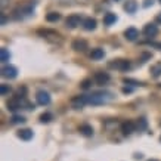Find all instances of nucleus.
<instances>
[{
    "instance_id": "f257e3e1",
    "label": "nucleus",
    "mask_w": 161,
    "mask_h": 161,
    "mask_svg": "<svg viewBox=\"0 0 161 161\" xmlns=\"http://www.w3.org/2000/svg\"><path fill=\"white\" fill-rule=\"evenodd\" d=\"M86 105H103L114 101V93L108 92V90H98V92H92L89 95H83Z\"/></svg>"
},
{
    "instance_id": "f03ea898",
    "label": "nucleus",
    "mask_w": 161,
    "mask_h": 161,
    "mask_svg": "<svg viewBox=\"0 0 161 161\" xmlns=\"http://www.w3.org/2000/svg\"><path fill=\"white\" fill-rule=\"evenodd\" d=\"M34 6H36L34 0H28L27 3L18 6V8L14 10V18L15 19H21V18L30 16V15L33 14V10H34Z\"/></svg>"
},
{
    "instance_id": "7ed1b4c3",
    "label": "nucleus",
    "mask_w": 161,
    "mask_h": 161,
    "mask_svg": "<svg viewBox=\"0 0 161 161\" xmlns=\"http://www.w3.org/2000/svg\"><path fill=\"white\" fill-rule=\"evenodd\" d=\"M37 33H39V36H42L43 39L49 40V42H52V43L61 42V34L56 33V31H53V30H39Z\"/></svg>"
},
{
    "instance_id": "20e7f679",
    "label": "nucleus",
    "mask_w": 161,
    "mask_h": 161,
    "mask_svg": "<svg viewBox=\"0 0 161 161\" xmlns=\"http://www.w3.org/2000/svg\"><path fill=\"white\" fill-rule=\"evenodd\" d=\"M109 67L118 69V71H127V69H130L132 65L127 59H114L112 62H109Z\"/></svg>"
},
{
    "instance_id": "39448f33",
    "label": "nucleus",
    "mask_w": 161,
    "mask_h": 161,
    "mask_svg": "<svg viewBox=\"0 0 161 161\" xmlns=\"http://www.w3.org/2000/svg\"><path fill=\"white\" fill-rule=\"evenodd\" d=\"M80 24H83V19H81V16L77 14H73V15H69L68 18L65 19V25L68 27V28L74 30V28H77Z\"/></svg>"
},
{
    "instance_id": "423d86ee",
    "label": "nucleus",
    "mask_w": 161,
    "mask_h": 161,
    "mask_svg": "<svg viewBox=\"0 0 161 161\" xmlns=\"http://www.w3.org/2000/svg\"><path fill=\"white\" fill-rule=\"evenodd\" d=\"M16 75H18V69H16V67H14V65H5V67L2 68V77L12 80V78H15Z\"/></svg>"
},
{
    "instance_id": "0eeeda50",
    "label": "nucleus",
    "mask_w": 161,
    "mask_h": 161,
    "mask_svg": "<svg viewBox=\"0 0 161 161\" xmlns=\"http://www.w3.org/2000/svg\"><path fill=\"white\" fill-rule=\"evenodd\" d=\"M36 101H37L39 105L46 107V105H49L50 103V95L47 92H44V90H39L37 95H36Z\"/></svg>"
},
{
    "instance_id": "6e6552de",
    "label": "nucleus",
    "mask_w": 161,
    "mask_h": 161,
    "mask_svg": "<svg viewBox=\"0 0 161 161\" xmlns=\"http://www.w3.org/2000/svg\"><path fill=\"white\" fill-rule=\"evenodd\" d=\"M136 123L130 121V120H127V121L121 123V132L123 135H126V136H129V135H132L133 132H136Z\"/></svg>"
},
{
    "instance_id": "1a4fd4ad",
    "label": "nucleus",
    "mask_w": 161,
    "mask_h": 161,
    "mask_svg": "<svg viewBox=\"0 0 161 161\" xmlns=\"http://www.w3.org/2000/svg\"><path fill=\"white\" fill-rule=\"evenodd\" d=\"M22 103H24L22 96H15V98H12V99L8 101V109H10V111H16V109H19V108L22 107Z\"/></svg>"
},
{
    "instance_id": "9d476101",
    "label": "nucleus",
    "mask_w": 161,
    "mask_h": 161,
    "mask_svg": "<svg viewBox=\"0 0 161 161\" xmlns=\"http://www.w3.org/2000/svg\"><path fill=\"white\" fill-rule=\"evenodd\" d=\"M124 37H126V40H129V42H136L137 37H139V31H137V28H135V27H129V28L124 31Z\"/></svg>"
},
{
    "instance_id": "9b49d317",
    "label": "nucleus",
    "mask_w": 161,
    "mask_h": 161,
    "mask_svg": "<svg viewBox=\"0 0 161 161\" xmlns=\"http://www.w3.org/2000/svg\"><path fill=\"white\" fill-rule=\"evenodd\" d=\"M109 74L108 73H103V71H99V73H96L95 74V77H93V80L96 81V84H107L108 81H109Z\"/></svg>"
},
{
    "instance_id": "f8f14e48",
    "label": "nucleus",
    "mask_w": 161,
    "mask_h": 161,
    "mask_svg": "<svg viewBox=\"0 0 161 161\" xmlns=\"http://www.w3.org/2000/svg\"><path fill=\"white\" fill-rule=\"evenodd\" d=\"M71 47H73L75 52H84V50L87 49V42L83 40V39H77V40H74L73 42Z\"/></svg>"
},
{
    "instance_id": "ddd939ff",
    "label": "nucleus",
    "mask_w": 161,
    "mask_h": 161,
    "mask_svg": "<svg viewBox=\"0 0 161 161\" xmlns=\"http://www.w3.org/2000/svg\"><path fill=\"white\" fill-rule=\"evenodd\" d=\"M143 34L147 37H155L158 34V27L155 24H147L143 27Z\"/></svg>"
},
{
    "instance_id": "4468645a",
    "label": "nucleus",
    "mask_w": 161,
    "mask_h": 161,
    "mask_svg": "<svg viewBox=\"0 0 161 161\" xmlns=\"http://www.w3.org/2000/svg\"><path fill=\"white\" fill-rule=\"evenodd\" d=\"M86 105V102H84V98L83 95H78V96H74L73 99H71V107L74 108V109H81V108Z\"/></svg>"
},
{
    "instance_id": "2eb2a0df",
    "label": "nucleus",
    "mask_w": 161,
    "mask_h": 161,
    "mask_svg": "<svg viewBox=\"0 0 161 161\" xmlns=\"http://www.w3.org/2000/svg\"><path fill=\"white\" fill-rule=\"evenodd\" d=\"M123 8H124V10H126L127 14H135L137 10V2L136 0H127Z\"/></svg>"
},
{
    "instance_id": "dca6fc26",
    "label": "nucleus",
    "mask_w": 161,
    "mask_h": 161,
    "mask_svg": "<svg viewBox=\"0 0 161 161\" xmlns=\"http://www.w3.org/2000/svg\"><path fill=\"white\" fill-rule=\"evenodd\" d=\"M83 28L84 30H87V31H93V30L96 28V19L95 18H86V19H83Z\"/></svg>"
},
{
    "instance_id": "f3484780",
    "label": "nucleus",
    "mask_w": 161,
    "mask_h": 161,
    "mask_svg": "<svg viewBox=\"0 0 161 161\" xmlns=\"http://www.w3.org/2000/svg\"><path fill=\"white\" fill-rule=\"evenodd\" d=\"M78 132L81 133L83 136L90 137V136H93V127L90 124H81V126L78 127Z\"/></svg>"
},
{
    "instance_id": "a211bd4d",
    "label": "nucleus",
    "mask_w": 161,
    "mask_h": 161,
    "mask_svg": "<svg viewBox=\"0 0 161 161\" xmlns=\"http://www.w3.org/2000/svg\"><path fill=\"white\" fill-rule=\"evenodd\" d=\"M103 56H105V52H103V49H101V47H95V49H92V52H90V59H93V61L103 59Z\"/></svg>"
},
{
    "instance_id": "6ab92c4d",
    "label": "nucleus",
    "mask_w": 161,
    "mask_h": 161,
    "mask_svg": "<svg viewBox=\"0 0 161 161\" xmlns=\"http://www.w3.org/2000/svg\"><path fill=\"white\" fill-rule=\"evenodd\" d=\"M18 137L22 139V141H30V139H33V130H30V129H21L19 132H18Z\"/></svg>"
},
{
    "instance_id": "aec40b11",
    "label": "nucleus",
    "mask_w": 161,
    "mask_h": 161,
    "mask_svg": "<svg viewBox=\"0 0 161 161\" xmlns=\"http://www.w3.org/2000/svg\"><path fill=\"white\" fill-rule=\"evenodd\" d=\"M115 21H117V15L112 14V12H108V14H105V16H103V24L105 25L115 24Z\"/></svg>"
},
{
    "instance_id": "412c9836",
    "label": "nucleus",
    "mask_w": 161,
    "mask_h": 161,
    "mask_svg": "<svg viewBox=\"0 0 161 161\" xmlns=\"http://www.w3.org/2000/svg\"><path fill=\"white\" fill-rule=\"evenodd\" d=\"M151 75L154 78H158L161 75V62H157L151 67Z\"/></svg>"
},
{
    "instance_id": "4be33fe9",
    "label": "nucleus",
    "mask_w": 161,
    "mask_h": 161,
    "mask_svg": "<svg viewBox=\"0 0 161 161\" xmlns=\"http://www.w3.org/2000/svg\"><path fill=\"white\" fill-rule=\"evenodd\" d=\"M59 19H61V15L58 12H49V14L46 15V21L47 22H56Z\"/></svg>"
},
{
    "instance_id": "5701e85b",
    "label": "nucleus",
    "mask_w": 161,
    "mask_h": 161,
    "mask_svg": "<svg viewBox=\"0 0 161 161\" xmlns=\"http://www.w3.org/2000/svg\"><path fill=\"white\" fill-rule=\"evenodd\" d=\"M9 59H10V53L8 52V49L2 47V49H0V61H2V62H8Z\"/></svg>"
},
{
    "instance_id": "b1692460",
    "label": "nucleus",
    "mask_w": 161,
    "mask_h": 161,
    "mask_svg": "<svg viewBox=\"0 0 161 161\" xmlns=\"http://www.w3.org/2000/svg\"><path fill=\"white\" fill-rule=\"evenodd\" d=\"M136 127L139 129V130H147V127H148V121L145 120V118L142 117V118H137V121H136Z\"/></svg>"
},
{
    "instance_id": "393cba45",
    "label": "nucleus",
    "mask_w": 161,
    "mask_h": 161,
    "mask_svg": "<svg viewBox=\"0 0 161 161\" xmlns=\"http://www.w3.org/2000/svg\"><path fill=\"white\" fill-rule=\"evenodd\" d=\"M53 120V115L50 114V112H43L42 115H40V121L42 123H50Z\"/></svg>"
},
{
    "instance_id": "a878e982",
    "label": "nucleus",
    "mask_w": 161,
    "mask_h": 161,
    "mask_svg": "<svg viewBox=\"0 0 161 161\" xmlns=\"http://www.w3.org/2000/svg\"><path fill=\"white\" fill-rule=\"evenodd\" d=\"M10 90H12V89H10L9 84H5V83L0 84V93H2V96H6V95H9Z\"/></svg>"
},
{
    "instance_id": "bb28decb",
    "label": "nucleus",
    "mask_w": 161,
    "mask_h": 161,
    "mask_svg": "<svg viewBox=\"0 0 161 161\" xmlns=\"http://www.w3.org/2000/svg\"><path fill=\"white\" fill-rule=\"evenodd\" d=\"M10 121L14 123V124H19V123H25V117H22V115H14V117L10 118Z\"/></svg>"
},
{
    "instance_id": "cd10ccee",
    "label": "nucleus",
    "mask_w": 161,
    "mask_h": 161,
    "mask_svg": "<svg viewBox=\"0 0 161 161\" xmlns=\"http://www.w3.org/2000/svg\"><path fill=\"white\" fill-rule=\"evenodd\" d=\"M126 84H132V86H142L141 81H136V80H130V78H124L123 80Z\"/></svg>"
},
{
    "instance_id": "c85d7f7f",
    "label": "nucleus",
    "mask_w": 161,
    "mask_h": 161,
    "mask_svg": "<svg viewBox=\"0 0 161 161\" xmlns=\"http://www.w3.org/2000/svg\"><path fill=\"white\" fill-rule=\"evenodd\" d=\"M90 86H92V80L90 78H86V80L81 81V89H89Z\"/></svg>"
},
{
    "instance_id": "c756f323",
    "label": "nucleus",
    "mask_w": 161,
    "mask_h": 161,
    "mask_svg": "<svg viewBox=\"0 0 161 161\" xmlns=\"http://www.w3.org/2000/svg\"><path fill=\"white\" fill-rule=\"evenodd\" d=\"M6 22H8V18L5 14H2V25H6Z\"/></svg>"
},
{
    "instance_id": "7c9ffc66",
    "label": "nucleus",
    "mask_w": 161,
    "mask_h": 161,
    "mask_svg": "<svg viewBox=\"0 0 161 161\" xmlns=\"http://www.w3.org/2000/svg\"><path fill=\"white\" fill-rule=\"evenodd\" d=\"M155 22H157V24H161V12L155 16Z\"/></svg>"
},
{
    "instance_id": "2f4dec72",
    "label": "nucleus",
    "mask_w": 161,
    "mask_h": 161,
    "mask_svg": "<svg viewBox=\"0 0 161 161\" xmlns=\"http://www.w3.org/2000/svg\"><path fill=\"white\" fill-rule=\"evenodd\" d=\"M133 89L132 87H123V93H130Z\"/></svg>"
},
{
    "instance_id": "473e14b6",
    "label": "nucleus",
    "mask_w": 161,
    "mask_h": 161,
    "mask_svg": "<svg viewBox=\"0 0 161 161\" xmlns=\"http://www.w3.org/2000/svg\"><path fill=\"white\" fill-rule=\"evenodd\" d=\"M152 46H154V47H157V49H160V50H161V43H152Z\"/></svg>"
},
{
    "instance_id": "72a5a7b5",
    "label": "nucleus",
    "mask_w": 161,
    "mask_h": 161,
    "mask_svg": "<svg viewBox=\"0 0 161 161\" xmlns=\"http://www.w3.org/2000/svg\"><path fill=\"white\" fill-rule=\"evenodd\" d=\"M149 3L152 5V0H145V5H143V6H149Z\"/></svg>"
},
{
    "instance_id": "f704fd0d",
    "label": "nucleus",
    "mask_w": 161,
    "mask_h": 161,
    "mask_svg": "<svg viewBox=\"0 0 161 161\" xmlns=\"http://www.w3.org/2000/svg\"><path fill=\"white\" fill-rule=\"evenodd\" d=\"M149 161H158V160H149Z\"/></svg>"
},
{
    "instance_id": "c9c22d12",
    "label": "nucleus",
    "mask_w": 161,
    "mask_h": 161,
    "mask_svg": "<svg viewBox=\"0 0 161 161\" xmlns=\"http://www.w3.org/2000/svg\"><path fill=\"white\" fill-rule=\"evenodd\" d=\"M160 3H161V0H160Z\"/></svg>"
},
{
    "instance_id": "e433bc0d",
    "label": "nucleus",
    "mask_w": 161,
    "mask_h": 161,
    "mask_svg": "<svg viewBox=\"0 0 161 161\" xmlns=\"http://www.w3.org/2000/svg\"><path fill=\"white\" fill-rule=\"evenodd\" d=\"M160 141H161V137H160Z\"/></svg>"
},
{
    "instance_id": "4c0bfd02",
    "label": "nucleus",
    "mask_w": 161,
    "mask_h": 161,
    "mask_svg": "<svg viewBox=\"0 0 161 161\" xmlns=\"http://www.w3.org/2000/svg\"><path fill=\"white\" fill-rule=\"evenodd\" d=\"M115 2H117V0H115Z\"/></svg>"
}]
</instances>
